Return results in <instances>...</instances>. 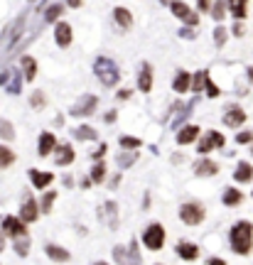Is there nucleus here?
Returning <instances> with one entry per match:
<instances>
[{"label": "nucleus", "instance_id": "423d86ee", "mask_svg": "<svg viewBox=\"0 0 253 265\" xmlns=\"http://www.w3.org/2000/svg\"><path fill=\"white\" fill-rule=\"evenodd\" d=\"M3 233H10V236H15V238H20V236H25V223H22L20 219L8 216V219L3 221Z\"/></svg>", "mask_w": 253, "mask_h": 265}, {"label": "nucleus", "instance_id": "2f4dec72", "mask_svg": "<svg viewBox=\"0 0 253 265\" xmlns=\"http://www.w3.org/2000/svg\"><path fill=\"white\" fill-rule=\"evenodd\" d=\"M251 132H239V143H251Z\"/></svg>", "mask_w": 253, "mask_h": 265}, {"label": "nucleus", "instance_id": "a211bd4d", "mask_svg": "<svg viewBox=\"0 0 253 265\" xmlns=\"http://www.w3.org/2000/svg\"><path fill=\"white\" fill-rule=\"evenodd\" d=\"M59 153H62L59 157H57V162H59V165H69V162L74 160V153H71V147H69V145H64Z\"/></svg>", "mask_w": 253, "mask_h": 265}, {"label": "nucleus", "instance_id": "393cba45", "mask_svg": "<svg viewBox=\"0 0 253 265\" xmlns=\"http://www.w3.org/2000/svg\"><path fill=\"white\" fill-rule=\"evenodd\" d=\"M138 84H140L143 91H150V71H148V66H145V71L140 74V81H138Z\"/></svg>", "mask_w": 253, "mask_h": 265}, {"label": "nucleus", "instance_id": "aec40b11", "mask_svg": "<svg viewBox=\"0 0 253 265\" xmlns=\"http://www.w3.org/2000/svg\"><path fill=\"white\" fill-rule=\"evenodd\" d=\"M231 12L236 17H246V0H231Z\"/></svg>", "mask_w": 253, "mask_h": 265}, {"label": "nucleus", "instance_id": "39448f33", "mask_svg": "<svg viewBox=\"0 0 253 265\" xmlns=\"http://www.w3.org/2000/svg\"><path fill=\"white\" fill-rule=\"evenodd\" d=\"M113 255H116V260L121 265H140V255H138V251H135V245H131V251H123L121 245L113 251Z\"/></svg>", "mask_w": 253, "mask_h": 265}, {"label": "nucleus", "instance_id": "e433bc0d", "mask_svg": "<svg viewBox=\"0 0 253 265\" xmlns=\"http://www.w3.org/2000/svg\"><path fill=\"white\" fill-rule=\"evenodd\" d=\"M94 265H106V263H94Z\"/></svg>", "mask_w": 253, "mask_h": 265}, {"label": "nucleus", "instance_id": "412c9836", "mask_svg": "<svg viewBox=\"0 0 253 265\" xmlns=\"http://www.w3.org/2000/svg\"><path fill=\"white\" fill-rule=\"evenodd\" d=\"M224 201L231 206V204H239L241 201V192H236V189H226V194H224Z\"/></svg>", "mask_w": 253, "mask_h": 265}, {"label": "nucleus", "instance_id": "0eeeda50", "mask_svg": "<svg viewBox=\"0 0 253 265\" xmlns=\"http://www.w3.org/2000/svg\"><path fill=\"white\" fill-rule=\"evenodd\" d=\"M177 255H179V258H185V260H197V258H199V248L194 245V243L182 241V243H177Z\"/></svg>", "mask_w": 253, "mask_h": 265}, {"label": "nucleus", "instance_id": "f8f14e48", "mask_svg": "<svg viewBox=\"0 0 253 265\" xmlns=\"http://www.w3.org/2000/svg\"><path fill=\"white\" fill-rule=\"evenodd\" d=\"M34 219H37V206H34L32 199H27L22 204V221H34Z\"/></svg>", "mask_w": 253, "mask_h": 265}, {"label": "nucleus", "instance_id": "5701e85b", "mask_svg": "<svg viewBox=\"0 0 253 265\" xmlns=\"http://www.w3.org/2000/svg\"><path fill=\"white\" fill-rule=\"evenodd\" d=\"M10 162H12V153L8 150V147H3V145H0V167L10 165Z\"/></svg>", "mask_w": 253, "mask_h": 265}, {"label": "nucleus", "instance_id": "c756f323", "mask_svg": "<svg viewBox=\"0 0 253 265\" xmlns=\"http://www.w3.org/2000/svg\"><path fill=\"white\" fill-rule=\"evenodd\" d=\"M121 145H125V147H138V145H140V143H138L135 138H123V140H121Z\"/></svg>", "mask_w": 253, "mask_h": 265}, {"label": "nucleus", "instance_id": "7c9ffc66", "mask_svg": "<svg viewBox=\"0 0 253 265\" xmlns=\"http://www.w3.org/2000/svg\"><path fill=\"white\" fill-rule=\"evenodd\" d=\"M59 12H62V8H59V5H55V8H49V12H47V20H55L57 15H59Z\"/></svg>", "mask_w": 253, "mask_h": 265}, {"label": "nucleus", "instance_id": "c85d7f7f", "mask_svg": "<svg viewBox=\"0 0 253 265\" xmlns=\"http://www.w3.org/2000/svg\"><path fill=\"white\" fill-rule=\"evenodd\" d=\"M103 175H106V167H103V165L94 167V179H96V182H101V179H103Z\"/></svg>", "mask_w": 253, "mask_h": 265}, {"label": "nucleus", "instance_id": "a878e982", "mask_svg": "<svg viewBox=\"0 0 253 265\" xmlns=\"http://www.w3.org/2000/svg\"><path fill=\"white\" fill-rule=\"evenodd\" d=\"M27 248H30V241H27V238H25V241H17L15 243V251H17V255H27Z\"/></svg>", "mask_w": 253, "mask_h": 265}, {"label": "nucleus", "instance_id": "1a4fd4ad", "mask_svg": "<svg viewBox=\"0 0 253 265\" xmlns=\"http://www.w3.org/2000/svg\"><path fill=\"white\" fill-rule=\"evenodd\" d=\"M214 145H224V138H221L219 132H207V138L199 145V153H209Z\"/></svg>", "mask_w": 253, "mask_h": 265}, {"label": "nucleus", "instance_id": "f257e3e1", "mask_svg": "<svg viewBox=\"0 0 253 265\" xmlns=\"http://www.w3.org/2000/svg\"><path fill=\"white\" fill-rule=\"evenodd\" d=\"M251 241H253V229L248 221H239L231 229V248L236 253L246 255L251 251Z\"/></svg>", "mask_w": 253, "mask_h": 265}, {"label": "nucleus", "instance_id": "c9c22d12", "mask_svg": "<svg viewBox=\"0 0 253 265\" xmlns=\"http://www.w3.org/2000/svg\"><path fill=\"white\" fill-rule=\"evenodd\" d=\"M3 245H5V241H3V233H0V251H3Z\"/></svg>", "mask_w": 253, "mask_h": 265}, {"label": "nucleus", "instance_id": "473e14b6", "mask_svg": "<svg viewBox=\"0 0 253 265\" xmlns=\"http://www.w3.org/2000/svg\"><path fill=\"white\" fill-rule=\"evenodd\" d=\"M209 265H226V263H224L221 258H211V260H209Z\"/></svg>", "mask_w": 253, "mask_h": 265}, {"label": "nucleus", "instance_id": "cd10ccee", "mask_svg": "<svg viewBox=\"0 0 253 265\" xmlns=\"http://www.w3.org/2000/svg\"><path fill=\"white\" fill-rule=\"evenodd\" d=\"M77 135H79V138H86V140H91V138H94L96 132L91 130V128H79V130H77Z\"/></svg>", "mask_w": 253, "mask_h": 265}, {"label": "nucleus", "instance_id": "7ed1b4c3", "mask_svg": "<svg viewBox=\"0 0 253 265\" xmlns=\"http://www.w3.org/2000/svg\"><path fill=\"white\" fill-rule=\"evenodd\" d=\"M179 219L185 221V223H199V221L204 219V209L197 206V204H185L182 209H179Z\"/></svg>", "mask_w": 253, "mask_h": 265}, {"label": "nucleus", "instance_id": "ddd939ff", "mask_svg": "<svg viewBox=\"0 0 253 265\" xmlns=\"http://www.w3.org/2000/svg\"><path fill=\"white\" fill-rule=\"evenodd\" d=\"M52 147H55V135H52V132H44L42 138H40V155L52 153Z\"/></svg>", "mask_w": 253, "mask_h": 265}, {"label": "nucleus", "instance_id": "f03ea898", "mask_svg": "<svg viewBox=\"0 0 253 265\" xmlns=\"http://www.w3.org/2000/svg\"><path fill=\"white\" fill-rule=\"evenodd\" d=\"M143 243L150 251H160L162 243H165V229H162L160 223H153V226L143 233Z\"/></svg>", "mask_w": 253, "mask_h": 265}, {"label": "nucleus", "instance_id": "b1692460", "mask_svg": "<svg viewBox=\"0 0 253 265\" xmlns=\"http://www.w3.org/2000/svg\"><path fill=\"white\" fill-rule=\"evenodd\" d=\"M197 169L202 172V175H214V172H216V165H214V162H207V160H204V162H199Z\"/></svg>", "mask_w": 253, "mask_h": 265}, {"label": "nucleus", "instance_id": "72a5a7b5", "mask_svg": "<svg viewBox=\"0 0 253 265\" xmlns=\"http://www.w3.org/2000/svg\"><path fill=\"white\" fill-rule=\"evenodd\" d=\"M216 42H224V30H216Z\"/></svg>", "mask_w": 253, "mask_h": 265}, {"label": "nucleus", "instance_id": "9b49d317", "mask_svg": "<svg viewBox=\"0 0 253 265\" xmlns=\"http://www.w3.org/2000/svg\"><path fill=\"white\" fill-rule=\"evenodd\" d=\"M44 251H47V255H49L52 260H57V263H64V260H69V253H66L64 248H59V245H47Z\"/></svg>", "mask_w": 253, "mask_h": 265}, {"label": "nucleus", "instance_id": "4be33fe9", "mask_svg": "<svg viewBox=\"0 0 253 265\" xmlns=\"http://www.w3.org/2000/svg\"><path fill=\"white\" fill-rule=\"evenodd\" d=\"M116 20L123 22V25L128 27V25H131V12H128V10H123V8H116Z\"/></svg>", "mask_w": 253, "mask_h": 265}, {"label": "nucleus", "instance_id": "f3484780", "mask_svg": "<svg viewBox=\"0 0 253 265\" xmlns=\"http://www.w3.org/2000/svg\"><path fill=\"white\" fill-rule=\"evenodd\" d=\"M187 88H189V74H185V71H182V74H179V77L175 79V91L185 93Z\"/></svg>", "mask_w": 253, "mask_h": 265}, {"label": "nucleus", "instance_id": "2eb2a0df", "mask_svg": "<svg viewBox=\"0 0 253 265\" xmlns=\"http://www.w3.org/2000/svg\"><path fill=\"white\" fill-rule=\"evenodd\" d=\"M236 179H239V182H248V179H251L253 177V169H251V165H248V162H241V165H239V169H236Z\"/></svg>", "mask_w": 253, "mask_h": 265}, {"label": "nucleus", "instance_id": "9d476101", "mask_svg": "<svg viewBox=\"0 0 253 265\" xmlns=\"http://www.w3.org/2000/svg\"><path fill=\"white\" fill-rule=\"evenodd\" d=\"M57 42L62 44V47H66V44L71 42V27H69L66 22H59V25H57Z\"/></svg>", "mask_w": 253, "mask_h": 265}, {"label": "nucleus", "instance_id": "6e6552de", "mask_svg": "<svg viewBox=\"0 0 253 265\" xmlns=\"http://www.w3.org/2000/svg\"><path fill=\"white\" fill-rule=\"evenodd\" d=\"M172 12H175L177 17H182V20H187L189 25H194L197 22V17H194V12L189 10L185 3H172Z\"/></svg>", "mask_w": 253, "mask_h": 265}, {"label": "nucleus", "instance_id": "f704fd0d", "mask_svg": "<svg viewBox=\"0 0 253 265\" xmlns=\"http://www.w3.org/2000/svg\"><path fill=\"white\" fill-rule=\"evenodd\" d=\"M209 5V0H199V8H207Z\"/></svg>", "mask_w": 253, "mask_h": 265}, {"label": "nucleus", "instance_id": "6ab92c4d", "mask_svg": "<svg viewBox=\"0 0 253 265\" xmlns=\"http://www.w3.org/2000/svg\"><path fill=\"white\" fill-rule=\"evenodd\" d=\"M32 182L37 184V187H44V184H49V182H52V175H42V172L32 169Z\"/></svg>", "mask_w": 253, "mask_h": 265}, {"label": "nucleus", "instance_id": "bb28decb", "mask_svg": "<svg viewBox=\"0 0 253 265\" xmlns=\"http://www.w3.org/2000/svg\"><path fill=\"white\" fill-rule=\"evenodd\" d=\"M0 135L10 140V138H12V125H10V123H5V121L0 123Z\"/></svg>", "mask_w": 253, "mask_h": 265}, {"label": "nucleus", "instance_id": "4468645a", "mask_svg": "<svg viewBox=\"0 0 253 265\" xmlns=\"http://www.w3.org/2000/svg\"><path fill=\"white\" fill-rule=\"evenodd\" d=\"M224 121H226V125H241V123L246 121V113L239 108H233V110H229V116H226Z\"/></svg>", "mask_w": 253, "mask_h": 265}, {"label": "nucleus", "instance_id": "dca6fc26", "mask_svg": "<svg viewBox=\"0 0 253 265\" xmlns=\"http://www.w3.org/2000/svg\"><path fill=\"white\" fill-rule=\"evenodd\" d=\"M197 128H194V125H187V128H185V130L179 132V135H177V140H179V143H192V140H194V138H197Z\"/></svg>", "mask_w": 253, "mask_h": 265}, {"label": "nucleus", "instance_id": "20e7f679", "mask_svg": "<svg viewBox=\"0 0 253 265\" xmlns=\"http://www.w3.org/2000/svg\"><path fill=\"white\" fill-rule=\"evenodd\" d=\"M96 71H99V77L103 84H116V81H118V71H116V66L111 64L109 59H99Z\"/></svg>", "mask_w": 253, "mask_h": 265}]
</instances>
